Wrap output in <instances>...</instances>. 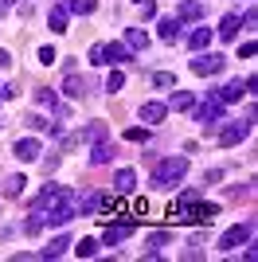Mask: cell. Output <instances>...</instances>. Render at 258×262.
<instances>
[{
    "label": "cell",
    "mask_w": 258,
    "mask_h": 262,
    "mask_svg": "<svg viewBox=\"0 0 258 262\" xmlns=\"http://www.w3.org/2000/svg\"><path fill=\"white\" fill-rule=\"evenodd\" d=\"M16 94H20V86H16V82H8V86H0V98H16Z\"/></svg>",
    "instance_id": "35"
},
{
    "label": "cell",
    "mask_w": 258,
    "mask_h": 262,
    "mask_svg": "<svg viewBox=\"0 0 258 262\" xmlns=\"http://www.w3.org/2000/svg\"><path fill=\"white\" fill-rule=\"evenodd\" d=\"M243 94H247V78H243V82H239V78H231L227 86H219V90H215V98L223 102V106H227V102H239Z\"/></svg>",
    "instance_id": "10"
},
{
    "label": "cell",
    "mask_w": 258,
    "mask_h": 262,
    "mask_svg": "<svg viewBox=\"0 0 258 262\" xmlns=\"http://www.w3.org/2000/svg\"><path fill=\"white\" fill-rule=\"evenodd\" d=\"M35 102H39L43 110H59V98H55L51 86H39V94H35Z\"/></svg>",
    "instance_id": "27"
},
{
    "label": "cell",
    "mask_w": 258,
    "mask_h": 262,
    "mask_svg": "<svg viewBox=\"0 0 258 262\" xmlns=\"http://www.w3.org/2000/svg\"><path fill=\"white\" fill-rule=\"evenodd\" d=\"M219 39H239V16H223V24H219Z\"/></svg>",
    "instance_id": "22"
},
{
    "label": "cell",
    "mask_w": 258,
    "mask_h": 262,
    "mask_svg": "<svg viewBox=\"0 0 258 262\" xmlns=\"http://www.w3.org/2000/svg\"><path fill=\"white\" fill-rule=\"evenodd\" d=\"M67 16H71V8H67V0H55V4H51V16H47V24H51V32H67Z\"/></svg>",
    "instance_id": "12"
},
{
    "label": "cell",
    "mask_w": 258,
    "mask_h": 262,
    "mask_svg": "<svg viewBox=\"0 0 258 262\" xmlns=\"http://www.w3.org/2000/svg\"><path fill=\"white\" fill-rule=\"evenodd\" d=\"M121 86H125V75H121V71H110V78H106V90H110V94H118Z\"/></svg>",
    "instance_id": "30"
},
{
    "label": "cell",
    "mask_w": 258,
    "mask_h": 262,
    "mask_svg": "<svg viewBox=\"0 0 258 262\" xmlns=\"http://www.w3.org/2000/svg\"><path fill=\"white\" fill-rule=\"evenodd\" d=\"M223 67H227V55H219V51H200L192 59V71H196V75H204V78L207 75H219Z\"/></svg>",
    "instance_id": "5"
},
{
    "label": "cell",
    "mask_w": 258,
    "mask_h": 262,
    "mask_svg": "<svg viewBox=\"0 0 258 262\" xmlns=\"http://www.w3.org/2000/svg\"><path fill=\"white\" fill-rule=\"evenodd\" d=\"M71 204H75V215H94V211L102 208V192H86V196H71Z\"/></svg>",
    "instance_id": "9"
},
{
    "label": "cell",
    "mask_w": 258,
    "mask_h": 262,
    "mask_svg": "<svg viewBox=\"0 0 258 262\" xmlns=\"http://www.w3.org/2000/svg\"><path fill=\"white\" fill-rule=\"evenodd\" d=\"M129 47L125 43H94L90 47V63L94 67H102V63H110V67H118V63H129Z\"/></svg>",
    "instance_id": "2"
},
{
    "label": "cell",
    "mask_w": 258,
    "mask_h": 262,
    "mask_svg": "<svg viewBox=\"0 0 258 262\" xmlns=\"http://www.w3.org/2000/svg\"><path fill=\"white\" fill-rule=\"evenodd\" d=\"M67 196H71V192H67V188L63 184H47V188H43V192H39V196H35V204H32V211H51L55 208V204H63V200Z\"/></svg>",
    "instance_id": "6"
},
{
    "label": "cell",
    "mask_w": 258,
    "mask_h": 262,
    "mask_svg": "<svg viewBox=\"0 0 258 262\" xmlns=\"http://www.w3.org/2000/svg\"><path fill=\"white\" fill-rule=\"evenodd\" d=\"M121 43H125L129 51H145V47H149V32H145V28H129Z\"/></svg>",
    "instance_id": "16"
},
{
    "label": "cell",
    "mask_w": 258,
    "mask_h": 262,
    "mask_svg": "<svg viewBox=\"0 0 258 262\" xmlns=\"http://www.w3.org/2000/svg\"><path fill=\"white\" fill-rule=\"evenodd\" d=\"M133 227H137V219H121V223H110L106 235H102V243H106V247H118V243H125L129 235H133Z\"/></svg>",
    "instance_id": "8"
},
{
    "label": "cell",
    "mask_w": 258,
    "mask_h": 262,
    "mask_svg": "<svg viewBox=\"0 0 258 262\" xmlns=\"http://www.w3.org/2000/svg\"><path fill=\"white\" fill-rule=\"evenodd\" d=\"M67 8L75 12V16H90L98 8V0H67Z\"/></svg>",
    "instance_id": "28"
},
{
    "label": "cell",
    "mask_w": 258,
    "mask_h": 262,
    "mask_svg": "<svg viewBox=\"0 0 258 262\" xmlns=\"http://www.w3.org/2000/svg\"><path fill=\"white\" fill-rule=\"evenodd\" d=\"M0 12H4V8H0Z\"/></svg>",
    "instance_id": "40"
},
{
    "label": "cell",
    "mask_w": 258,
    "mask_h": 262,
    "mask_svg": "<svg viewBox=\"0 0 258 262\" xmlns=\"http://www.w3.org/2000/svg\"><path fill=\"white\" fill-rule=\"evenodd\" d=\"M12 153H16V161H35V157H39V141H35V137H24V141L12 145Z\"/></svg>",
    "instance_id": "14"
},
{
    "label": "cell",
    "mask_w": 258,
    "mask_h": 262,
    "mask_svg": "<svg viewBox=\"0 0 258 262\" xmlns=\"http://www.w3.org/2000/svg\"><path fill=\"white\" fill-rule=\"evenodd\" d=\"M110 157H114V145L98 141V145H94V153H90V164H110Z\"/></svg>",
    "instance_id": "23"
},
{
    "label": "cell",
    "mask_w": 258,
    "mask_h": 262,
    "mask_svg": "<svg viewBox=\"0 0 258 262\" xmlns=\"http://www.w3.org/2000/svg\"><path fill=\"white\" fill-rule=\"evenodd\" d=\"M78 137H82V141H106V121H90Z\"/></svg>",
    "instance_id": "21"
},
{
    "label": "cell",
    "mask_w": 258,
    "mask_h": 262,
    "mask_svg": "<svg viewBox=\"0 0 258 262\" xmlns=\"http://www.w3.org/2000/svg\"><path fill=\"white\" fill-rule=\"evenodd\" d=\"M24 184H28V180H24L20 172H16V176H8V180H4V196H8V200H16V196L24 192Z\"/></svg>",
    "instance_id": "24"
},
{
    "label": "cell",
    "mask_w": 258,
    "mask_h": 262,
    "mask_svg": "<svg viewBox=\"0 0 258 262\" xmlns=\"http://www.w3.org/2000/svg\"><path fill=\"white\" fill-rule=\"evenodd\" d=\"M164 114H168V106H164V102H145V106H141V121H149V125L164 121Z\"/></svg>",
    "instance_id": "17"
},
{
    "label": "cell",
    "mask_w": 258,
    "mask_h": 262,
    "mask_svg": "<svg viewBox=\"0 0 258 262\" xmlns=\"http://www.w3.org/2000/svg\"><path fill=\"white\" fill-rule=\"evenodd\" d=\"M71 247H75L78 258H94V254H98V243L94 239H78V243H71Z\"/></svg>",
    "instance_id": "26"
},
{
    "label": "cell",
    "mask_w": 258,
    "mask_h": 262,
    "mask_svg": "<svg viewBox=\"0 0 258 262\" xmlns=\"http://www.w3.org/2000/svg\"><path fill=\"white\" fill-rule=\"evenodd\" d=\"M8 4H16V0H0V8H8Z\"/></svg>",
    "instance_id": "38"
},
{
    "label": "cell",
    "mask_w": 258,
    "mask_h": 262,
    "mask_svg": "<svg viewBox=\"0 0 258 262\" xmlns=\"http://www.w3.org/2000/svg\"><path fill=\"white\" fill-rule=\"evenodd\" d=\"M67 247H71V235H55L51 247H43V251H39V258H59Z\"/></svg>",
    "instance_id": "18"
},
{
    "label": "cell",
    "mask_w": 258,
    "mask_h": 262,
    "mask_svg": "<svg viewBox=\"0 0 258 262\" xmlns=\"http://www.w3.org/2000/svg\"><path fill=\"white\" fill-rule=\"evenodd\" d=\"M215 215H219V204H204V200H200L192 208V215H188V223H211Z\"/></svg>",
    "instance_id": "15"
},
{
    "label": "cell",
    "mask_w": 258,
    "mask_h": 262,
    "mask_svg": "<svg viewBox=\"0 0 258 262\" xmlns=\"http://www.w3.org/2000/svg\"><path fill=\"white\" fill-rule=\"evenodd\" d=\"M63 90L71 94V98H86V78H78V75H67V78H63Z\"/></svg>",
    "instance_id": "20"
},
{
    "label": "cell",
    "mask_w": 258,
    "mask_h": 262,
    "mask_svg": "<svg viewBox=\"0 0 258 262\" xmlns=\"http://www.w3.org/2000/svg\"><path fill=\"white\" fill-rule=\"evenodd\" d=\"M196 102H192V94H188V90H176V94H172L168 98V110H192Z\"/></svg>",
    "instance_id": "25"
},
{
    "label": "cell",
    "mask_w": 258,
    "mask_h": 262,
    "mask_svg": "<svg viewBox=\"0 0 258 262\" xmlns=\"http://www.w3.org/2000/svg\"><path fill=\"white\" fill-rule=\"evenodd\" d=\"M219 180H223V172H219V168H211V172L204 176V184H219Z\"/></svg>",
    "instance_id": "36"
},
{
    "label": "cell",
    "mask_w": 258,
    "mask_h": 262,
    "mask_svg": "<svg viewBox=\"0 0 258 262\" xmlns=\"http://www.w3.org/2000/svg\"><path fill=\"white\" fill-rule=\"evenodd\" d=\"M0 67H12V55L8 51H0Z\"/></svg>",
    "instance_id": "37"
},
{
    "label": "cell",
    "mask_w": 258,
    "mask_h": 262,
    "mask_svg": "<svg viewBox=\"0 0 258 262\" xmlns=\"http://www.w3.org/2000/svg\"><path fill=\"white\" fill-rule=\"evenodd\" d=\"M250 235H254V219H247V223H235L231 231H223V239H219V251H239V247H247Z\"/></svg>",
    "instance_id": "3"
},
{
    "label": "cell",
    "mask_w": 258,
    "mask_h": 262,
    "mask_svg": "<svg viewBox=\"0 0 258 262\" xmlns=\"http://www.w3.org/2000/svg\"><path fill=\"white\" fill-rule=\"evenodd\" d=\"M133 4H145V0H133Z\"/></svg>",
    "instance_id": "39"
},
{
    "label": "cell",
    "mask_w": 258,
    "mask_h": 262,
    "mask_svg": "<svg viewBox=\"0 0 258 262\" xmlns=\"http://www.w3.org/2000/svg\"><path fill=\"white\" fill-rule=\"evenodd\" d=\"M196 121H200L204 129H219V121H223V102L215 98V90H211V98H207V102L196 106Z\"/></svg>",
    "instance_id": "4"
},
{
    "label": "cell",
    "mask_w": 258,
    "mask_h": 262,
    "mask_svg": "<svg viewBox=\"0 0 258 262\" xmlns=\"http://www.w3.org/2000/svg\"><path fill=\"white\" fill-rule=\"evenodd\" d=\"M164 243H168V231H153V235H149V258H157V254H161L157 247H164Z\"/></svg>",
    "instance_id": "29"
},
{
    "label": "cell",
    "mask_w": 258,
    "mask_h": 262,
    "mask_svg": "<svg viewBox=\"0 0 258 262\" xmlns=\"http://www.w3.org/2000/svg\"><path fill=\"white\" fill-rule=\"evenodd\" d=\"M145 137H149V133L141 129V125H133V129H125V141H145Z\"/></svg>",
    "instance_id": "32"
},
{
    "label": "cell",
    "mask_w": 258,
    "mask_h": 262,
    "mask_svg": "<svg viewBox=\"0 0 258 262\" xmlns=\"http://www.w3.org/2000/svg\"><path fill=\"white\" fill-rule=\"evenodd\" d=\"M153 86H161V90L176 86V75H168V71H157V75H153Z\"/></svg>",
    "instance_id": "31"
},
{
    "label": "cell",
    "mask_w": 258,
    "mask_h": 262,
    "mask_svg": "<svg viewBox=\"0 0 258 262\" xmlns=\"http://www.w3.org/2000/svg\"><path fill=\"white\" fill-rule=\"evenodd\" d=\"M55 59H59V55H55V47H39V63H47V67H51Z\"/></svg>",
    "instance_id": "34"
},
{
    "label": "cell",
    "mask_w": 258,
    "mask_h": 262,
    "mask_svg": "<svg viewBox=\"0 0 258 262\" xmlns=\"http://www.w3.org/2000/svg\"><path fill=\"white\" fill-rule=\"evenodd\" d=\"M133 188H137V172H133V168H118V176H114V192H118V196H129Z\"/></svg>",
    "instance_id": "13"
},
{
    "label": "cell",
    "mask_w": 258,
    "mask_h": 262,
    "mask_svg": "<svg viewBox=\"0 0 258 262\" xmlns=\"http://www.w3.org/2000/svg\"><path fill=\"white\" fill-rule=\"evenodd\" d=\"M180 35H184V20H180V16H164V20H161V39H164V43H176Z\"/></svg>",
    "instance_id": "11"
},
{
    "label": "cell",
    "mask_w": 258,
    "mask_h": 262,
    "mask_svg": "<svg viewBox=\"0 0 258 262\" xmlns=\"http://www.w3.org/2000/svg\"><path fill=\"white\" fill-rule=\"evenodd\" d=\"M219 125H223V121H219ZM247 133H250V121H227L223 129H219V145H223V149H235Z\"/></svg>",
    "instance_id": "7"
},
{
    "label": "cell",
    "mask_w": 258,
    "mask_h": 262,
    "mask_svg": "<svg viewBox=\"0 0 258 262\" xmlns=\"http://www.w3.org/2000/svg\"><path fill=\"white\" fill-rule=\"evenodd\" d=\"M247 196H254V188H250V184H243V188H231V200H247Z\"/></svg>",
    "instance_id": "33"
},
{
    "label": "cell",
    "mask_w": 258,
    "mask_h": 262,
    "mask_svg": "<svg viewBox=\"0 0 258 262\" xmlns=\"http://www.w3.org/2000/svg\"><path fill=\"white\" fill-rule=\"evenodd\" d=\"M188 172V157H168L153 168V188H176Z\"/></svg>",
    "instance_id": "1"
},
{
    "label": "cell",
    "mask_w": 258,
    "mask_h": 262,
    "mask_svg": "<svg viewBox=\"0 0 258 262\" xmlns=\"http://www.w3.org/2000/svg\"><path fill=\"white\" fill-rule=\"evenodd\" d=\"M211 39H215V32H211V28H196V32L188 35L192 51H204V47H211Z\"/></svg>",
    "instance_id": "19"
}]
</instances>
